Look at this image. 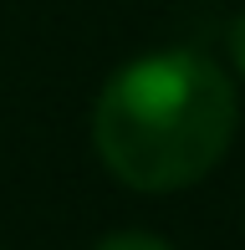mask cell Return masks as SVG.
<instances>
[{"instance_id": "obj_1", "label": "cell", "mask_w": 245, "mask_h": 250, "mask_svg": "<svg viewBox=\"0 0 245 250\" xmlns=\"http://www.w3.org/2000/svg\"><path fill=\"white\" fill-rule=\"evenodd\" d=\"M235 128V82L199 51H148L118 66L92 107L97 158L138 194L199 184L230 153Z\"/></svg>"}, {"instance_id": "obj_2", "label": "cell", "mask_w": 245, "mask_h": 250, "mask_svg": "<svg viewBox=\"0 0 245 250\" xmlns=\"http://www.w3.org/2000/svg\"><path fill=\"white\" fill-rule=\"evenodd\" d=\"M92 250H174V245L159 240V235H148V230H118V235H107V240H97Z\"/></svg>"}, {"instance_id": "obj_3", "label": "cell", "mask_w": 245, "mask_h": 250, "mask_svg": "<svg viewBox=\"0 0 245 250\" xmlns=\"http://www.w3.org/2000/svg\"><path fill=\"white\" fill-rule=\"evenodd\" d=\"M230 56H235V66H240V77H245V10L235 16V26H230Z\"/></svg>"}]
</instances>
